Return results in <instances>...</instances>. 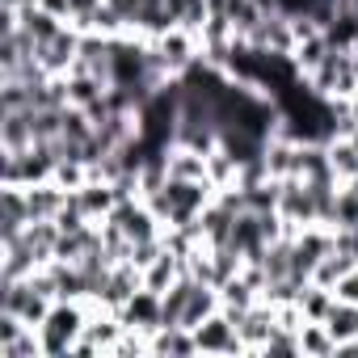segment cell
<instances>
[{
  "mask_svg": "<svg viewBox=\"0 0 358 358\" xmlns=\"http://www.w3.org/2000/svg\"><path fill=\"white\" fill-rule=\"evenodd\" d=\"M354 110H358V106H354Z\"/></svg>",
  "mask_w": 358,
  "mask_h": 358,
  "instance_id": "27",
  "label": "cell"
},
{
  "mask_svg": "<svg viewBox=\"0 0 358 358\" xmlns=\"http://www.w3.org/2000/svg\"><path fill=\"white\" fill-rule=\"evenodd\" d=\"M345 186H350V190H354V194H358V177H354V182H345Z\"/></svg>",
  "mask_w": 358,
  "mask_h": 358,
  "instance_id": "26",
  "label": "cell"
},
{
  "mask_svg": "<svg viewBox=\"0 0 358 358\" xmlns=\"http://www.w3.org/2000/svg\"><path fill=\"white\" fill-rule=\"evenodd\" d=\"M278 215L287 220L291 232L308 228V224H320V211H316V194L303 177H282L278 182Z\"/></svg>",
  "mask_w": 358,
  "mask_h": 358,
  "instance_id": "4",
  "label": "cell"
},
{
  "mask_svg": "<svg viewBox=\"0 0 358 358\" xmlns=\"http://www.w3.org/2000/svg\"><path fill=\"white\" fill-rule=\"evenodd\" d=\"M333 249L358 262V228H333Z\"/></svg>",
  "mask_w": 358,
  "mask_h": 358,
  "instance_id": "23",
  "label": "cell"
},
{
  "mask_svg": "<svg viewBox=\"0 0 358 358\" xmlns=\"http://www.w3.org/2000/svg\"><path fill=\"white\" fill-rule=\"evenodd\" d=\"M51 295H43L30 278H0V312H13V316H22L26 324H43L47 320V312H51Z\"/></svg>",
  "mask_w": 358,
  "mask_h": 358,
  "instance_id": "3",
  "label": "cell"
},
{
  "mask_svg": "<svg viewBox=\"0 0 358 358\" xmlns=\"http://www.w3.org/2000/svg\"><path fill=\"white\" fill-rule=\"evenodd\" d=\"M59 164V148L55 143H30L22 152L0 148V186H38L51 182Z\"/></svg>",
  "mask_w": 358,
  "mask_h": 358,
  "instance_id": "2",
  "label": "cell"
},
{
  "mask_svg": "<svg viewBox=\"0 0 358 358\" xmlns=\"http://www.w3.org/2000/svg\"><path fill=\"white\" fill-rule=\"evenodd\" d=\"M324 329L333 333V341H337V345H341V341H350V337H358V303L337 299V303L329 308V316H324Z\"/></svg>",
  "mask_w": 358,
  "mask_h": 358,
  "instance_id": "18",
  "label": "cell"
},
{
  "mask_svg": "<svg viewBox=\"0 0 358 358\" xmlns=\"http://www.w3.org/2000/svg\"><path fill=\"white\" fill-rule=\"evenodd\" d=\"M26 203H30V220H59V211L68 207V190L55 182H38L26 186Z\"/></svg>",
  "mask_w": 358,
  "mask_h": 358,
  "instance_id": "11",
  "label": "cell"
},
{
  "mask_svg": "<svg viewBox=\"0 0 358 358\" xmlns=\"http://www.w3.org/2000/svg\"><path fill=\"white\" fill-rule=\"evenodd\" d=\"M354 266H358V262H350L345 253L329 249V253H324V257H320V262L312 266V282H316V287H329V291H333V287H337V282H341V278H345V274L354 270Z\"/></svg>",
  "mask_w": 358,
  "mask_h": 358,
  "instance_id": "19",
  "label": "cell"
},
{
  "mask_svg": "<svg viewBox=\"0 0 358 358\" xmlns=\"http://www.w3.org/2000/svg\"><path fill=\"white\" fill-rule=\"evenodd\" d=\"M333 295H337V299H350V303H358V266H354V270H350V274H345L337 287H333Z\"/></svg>",
  "mask_w": 358,
  "mask_h": 358,
  "instance_id": "24",
  "label": "cell"
},
{
  "mask_svg": "<svg viewBox=\"0 0 358 358\" xmlns=\"http://www.w3.org/2000/svg\"><path fill=\"white\" fill-rule=\"evenodd\" d=\"M93 316V303L89 299H55L47 320L38 324V337H43V358H72L76 341L85 337V324Z\"/></svg>",
  "mask_w": 358,
  "mask_h": 358,
  "instance_id": "1",
  "label": "cell"
},
{
  "mask_svg": "<svg viewBox=\"0 0 358 358\" xmlns=\"http://www.w3.org/2000/svg\"><path fill=\"white\" fill-rule=\"evenodd\" d=\"M333 303H337V295H333L329 287H316V282H308V287H303V295H299V308H303V316H308V320H324Z\"/></svg>",
  "mask_w": 358,
  "mask_h": 358,
  "instance_id": "21",
  "label": "cell"
},
{
  "mask_svg": "<svg viewBox=\"0 0 358 358\" xmlns=\"http://www.w3.org/2000/svg\"><path fill=\"white\" fill-rule=\"evenodd\" d=\"M299 354L303 358H333L337 354V341L324 329V320H303V329H299Z\"/></svg>",
  "mask_w": 358,
  "mask_h": 358,
  "instance_id": "17",
  "label": "cell"
},
{
  "mask_svg": "<svg viewBox=\"0 0 358 358\" xmlns=\"http://www.w3.org/2000/svg\"><path fill=\"white\" fill-rule=\"evenodd\" d=\"M143 287V270L135 266V262H114L110 266V274H106V282L97 287V295H93V303L97 308H110V312H118L135 291Z\"/></svg>",
  "mask_w": 358,
  "mask_h": 358,
  "instance_id": "6",
  "label": "cell"
},
{
  "mask_svg": "<svg viewBox=\"0 0 358 358\" xmlns=\"http://www.w3.org/2000/svg\"><path fill=\"white\" fill-rule=\"evenodd\" d=\"M169 5V13H173V22L177 26H186V30H203L207 26V17H211V0H164Z\"/></svg>",
  "mask_w": 358,
  "mask_h": 358,
  "instance_id": "20",
  "label": "cell"
},
{
  "mask_svg": "<svg viewBox=\"0 0 358 358\" xmlns=\"http://www.w3.org/2000/svg\"><path fill=\"white\" fill-rule=\"evenodd\" d=\"M333 228H358V194L350 186L337 190V207H333Z\"/></svg>",
  "mask_w": 358,
  "mask_h": 358,
  "instance_id": "22",
  "label": "cell"
},
{
  "mask_svg": "<svg viewBox=\"0 0 358 358\" xmlns=\"http://www.w3.org/2000/svg\"><path fill=\"white\" fill-rule=\"evenodd\" d=\"M30 224V203H26V186H0V245L17 241Z\"/></svg>",
  "mask_w": 358,
  "mask_h": 358,
  "instance_id": "10",
  "label": "cell"
},
{
  "mask_svg": "<svg viewBox=\"0 0 358 358\" xmlns=\"http://www.w3.org/2000/svg\"><path fill=\"white\" fill-rule=\"evenodd\" d=\"M38 9L59 17V22H72V0H38Z\"/></svg>",
  "mask_w": 358,
  "mask_h": 358,
  "instance_id": "25",
  "label": "cell"
},
{
  "mask_svg": "<svg viewBox=\"0 0 358 358\" xmlns=\"http://www.w3.org/2000/svg\"><path fill=\"white\" fill-rule=\"evenodd\" d=\"M118 203H122V199H118V190H114L110 182H85L80 190H72V207H76L89 224L110 220V211H114Z\"/></svg>",
  "mask_w": 358,
  "mask_h": 358,
  "instance_id": "9",
  "label": "cell"
},
{
  "mask_svg": "<svg viewBox=\"0 0 358 358\" xmlns=\"http://www.w3.org/2000/svg\"><path fill=\"white\" fill-rule=\"evenodd\" d=\"M278 329V320H274V303H253L245 316H236V333H241V345H245V354H262V345L270 341V333Z\"/></svg>",
  "mask_w": 358,
  "mask_h": 358,
  "instance_id": "8",
  "label": "cell"
},
{
  "mask_svg": "<svg viewBox=\"0 0 358 358\" xmlns=\"http://www.w3.org/2000/svg\"><path fill=\"white\" fill-rule=\"evenodd\" d=\"M152 354H199V345H194V333L186 329V324H160L156 333H152Z\"/></svg>",
  "mask_w": 358,
  "mask_h": 358,
  "instance_id": "15",
  "label": "cell"
},
{
  "mask_svg": "<svg viewBox=\"0 0 358 358\" xmlns=\"http://www.w3.org/2000/svg\"><path fill=\"white\" fill-rule=\"evenodd\" d=\"M182 274H186V257H177V253H169V249H164L152 266H143V287H152V291H160V295H164L177 278H182Z\"/></svg>",
  "mask_w": 358,
  "mask_h": 358,
  "instance_id": "14",
  "label": "cell"
},
{
  "mask_svg": "<svg viewBox=\"0 0 358 358\" xmlns=\"http://www.w3.org/2000/svg\"><path fill=\"white\" fill-rule=\"evenodd\" d=\"M253 303H262V291L245 278V274H236V278H228V282H220V308L236 320V316H245Z\"/></svg>",
  "mask_w": 358,
  "mask_h": 358,
  "instance_id": "12",
  "label": "cell"
},
{
  "mask_svg": "<svg viewBox=\"0 0 358 358\" xmlns=\"http://www.w3.org/2000/svg\"><path fill=\"white\" fill-rule=\"evenodd\" d=\"M118 320L127 329H139V333H156L164 324V295L152 291V287H139L122 308H118Z\"/></svg>",
  "mask_w": 358,
  "mask_h": 358,
  "instance_id": "7",
  "label": "cell"
},
{
  "mask_svg": "<svg viewBox=\"0 0 358 358\" xmlns=\"http://www.w3.org/2000/svg\"><path fill=\"white\" fill-rule=\"evenodd\" d=\"M329 164H333V173H337L341 186L354 182V177H358V143L350 135H333L329 139Z\"/></svg>",
  "mask_w": 358,
  "mask_h": 358,
  "instance_id": "16",
  "label": "cell"
},
{
  "mask_svg": "<svg viewBox=\"0 0 358 358\" xmlns=\"http://www.w3.org/2000/svg\"><path fill=\"white\" fill-rule=\"evenodd\" d=\"M34 143V127H30V110H0V148L22 152Z\"/></svg>",
  "mask_w": 358,
  "mask_h": 358,
  "instance_id": "13",
  "label": "cell"
},
{
  "mask_svg": "<svg viewBox=\"0 0 358 358\" xmlns=\"http://www.w3.org/2000/svg\"><path fill=\"white\" fill-rule=\"evenodd\" d=\"M194 333V345H199V354H215V358H228V354H245V345H241V333H236V320L220 308V312H211L203 324H194L190 329Z\"/></svg>",
  "mask_w": 358,
  "mask_h": 358,
  "instance_id": "5",
  "label": "cell"
}]
</instances>
